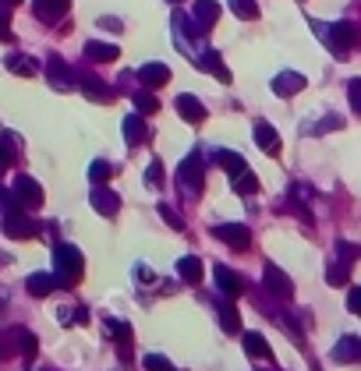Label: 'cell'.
<instances>
[{
  "label": "cell",
  "instance_id": "1",
  "mask_svg": "<svg viewBox=\"0 0 361 371\" xmlns=\"http://www.w3.org/2000/svg\"><path fill=\"white\" fill-rule=\"evenodd\" d=\"M82 269H86V262H82V251L75 244H57L54 248V276L61 279V286L78 283Z\"/></svg>",
  "mask_w": 361,
  "mask_h": 371
},
{
  "label": "cell",
  "instance_id": "2",
  "mask_svg": "<svg viewBox=\"0 0 361 371\" xmlns=\"http://www.w3.org/2000/svg\"><path fill=\"white\" fill-rule=\"evenodd\" d=\"M18 354L32 357L36 354V336L29 329H21V325H11V329L0 333V361H11Z\"/></svg>",
  "mask_w": 361,
  "mask_h": 371
},
{
  "label": "cell",
  "instance_id": "3",
  "mask_svg": "<svg viewBox=\"0 0 361 371\" xmlns=\"http://www.w3.org/2000/svg\"><path fill=\"white\" fill-rule=\"evenodd\" d=\"M178 187L184 198H198V194H202L205 174H202V160H198V156H188L178 167Z\"/></svg>",
  "mask_w": 361,
  "mask_h": 371
},
{
  "label": "cell",
  "instance_id": "4",
  "mask_svg": "<svg viewBox=\"0 0 361 371\" xmlns=\"http://www.w3.org/2000/svg\"><path fill=\"white\" fill-rule=\"evenodd\" d=\"M46 75H50V85H54L57 93H71V89L78 85V71H71L61 57H50V61H46Z\"/></svg>",
  "mask_w": 361,
  "mask_h": 371
},
{
  "label": "cell",
  "instance_id": "5",
  "mask_svg": "<svg viewBox=\"0 0 361 371\" xmlns=\"http://www.w3.org/2000/svg\"><path fill=\"white\" fill-rule=\"evenodd\" d=\"M213 234H216L227 248H234V251H245V248L252 244V234H248V226H241V223H220V226H213Z\"/></svg>",
  "mask_w": 361,
  "mask_h": 371
},
{
  "label": "cell",
  "instance_id": "6",
  "mask_svg": "<svg viewBox=\"0 0 361 371\" xmlns=\"http://www.w3.org/2000/svg\"><path fill=\"white\" fill-rule=\"evenodd\" d=\"M14 194H18V202H21V209H39L43 205V187L36 184L29 174H18L14 177V187H11Z\"/></svg>",
  "mask_w": 361,
  "mask_h": 371
},
{
  "label": "cell",
  "instance_id": "7",
  "mask_svg": "<svg viewBox=\"0 0 361 371\" xmlns=\"http://www.w3.org/2000/svg\"><path fill=\"white\" fill-rule=\"evenodd\" d=\"M78 89L89 95L92 103H110V99H113V89H110L103 78H96V75H86V71H78Z\"/></svg>",
  "mask_w": 361,
  "mask_h": 371
},
{
  "label": "cell",
  "instance_id": "8",
  "mask_svg": "<svg viewBox=\"0 0 361 371\" xmlns=\"http://www.w3.org/2000/svg\"><path fill=\"white\" fill-rule=\"evenodd\" d=\"M195 64H198L202 71H209L213 78H220L223 85H230V71H227V64L220 61V50H202V53L195 57Z\"/></svg>",
  "mask_w": 361,
  "mask_h": 371
},
{
  "label": "cell",
  "instance_id": "9",
  "mask_svg": "<svg viewBox=\"0 0 361 371\" xmlns=\"http://www.w3.org/2000/svg\"><path fill=\"white\" fill-rule=\"evenodd\" d=\"M263 283H266V290L276 293V297H290V293H294V283H290V276H287L283 269H276L273 262L263 269Z\"/></svg>",
  "mask_w": 361,
  "mask_h": 371
},
{
  "label": "cell",
  "instance_id": "10",
  "mask_svg": "<svg viewBox=\"0 0 361 371\" xmlns=\"http://www.w3.org/2000/svg\"><path fill=\"white\" fill-rule=\"evenodd\" d=\"M89 202H92V209H96L99 216H117V209H121V198H117L110 187H103V184L92 187Z\"/></svg>",
  "mask_w": 361,
  "mask_h": 371
},
{
  "label": "cell",
  "instance_id": "11",
  "mask_svg": "<svg viewBox=\"0 0 361 371\" xmlns=\"http://www.w3.org/2000/svg\"><path fill=\"white\" fill-rule=\"evenodd\" d=\"M124 142L128 145H146L149 142V124H146V117L138 110L131 117H124Z\"/></svg>",
  "mask_w": 361,
  "mask_h": 371
},
{
  "label": "cell",
  "instance_id": "12",
  "mask_svg": "<svg viewBox=\"0 0 361 371\" xmlns=\"http://www.w3.org/2000/svg\"><path fill=\"white\" fill-rule=\"evenodd\" d=\"M4 230H7V237H14V241H29V237H36V223H32L29 216H21V212L4 216Z\"/></svg>",
  "mask_w": 361,
  "mask_h": 371
},
{
  "label": "cell",
  "instance_id": "13",
  "mask_svg": "<svg viewBox=\"0 0 361 371\" xmlns=\"http://www.w3.org/2000/svg\"><path fill=\"white\" fill-rule=\"evenodd\" d=\"M68 7H71V0H32V11H36V18L39 21H61L64 14H68Z\"/></svg>",
  "mask_w": 361,
  "mask_h": 371
},
{
  "label": "cell",
  "instance_id": "14",
  "mask_svg": "<svg viewBox=\"0 0 361 371\" xmlns=\"http://www.w3.org/2000/svg\"><path fill=\"white\" fill-rule=\"evenodd\" d=\"M213 279H216V286H220L223 297H238V293L245 290V279L238 276L234 269H227V266H216V269H213Z\"/></svg>",
  "mask_w": 361,
  "mask_h": 371
},
{
  "label": "cell",
  "instance_id": "15",
  "mask_svg": "<svg viewBox=\"0 0 361 371\" xmlns=\"http://www.w3.org/2000/svg\"><path fill=\"white\" fill-rule=\"evenodd\" d=\"M135 78H138L146 89H160V85L171 82V68H167V64H142Z\"/></svg>",
  "mask_w": 361,
  "mask_h": 371
},
{
  "label": "cell",
  "instance_id": "16",
  "mask_svg": "<svg viewBox=\"0 0 361 371\" xmlns=\"http://www.w3.org/2000/svg\"><path fill=\"white\" fill-rule=\"evenodd\" d=\"M301 89H305V75H298V71H280V75L273 78V93L283 95V99L298 95Z\"/></svg>",
  "mask_w": 361,
  "mask_h": 371
},
{
  "label": "cell",
  "instance_id": "17",
  "mask_svg": "<svg viewBox=\"0 0 361 371\" xmlns=\"http://www.w3.org/2000/svg\"><path fill=\"white\" fill-rule=\"evenodd\" d=\"M333 361L337 365H361V340L358 336H344L333 347Z\"/></svg>",
  "mask_w": 361,
  "mask_h": 371
},
{
  "label": "cell",
  "instance_id": "18",
  "mask_svg": "<svg viewBox=\"0 0 361 371\" xmlns=\"http://www.w3.org/2000/svg\"><path fill=\"white\" fill-rule=\"evenodd\" d=\"M191 11H195V21H198L205 32L220 21V4H216V0H195V4H191Z\"/></svg>",
  "mask_w": 361,
  "mask_h": 371
},
{
  "label": "cell",
  "instance_id": "19",
  "mask_svg": "<svg viewBox=\"0 0 361 371\" xmlns=\"http://www.w3.org/2000/svg\"><path fill=\"white\" fill-rule=\"evenodd\" d=\"M174 106H178V113L188 120V124H202V120H205V106H202L195 95H188V93L178 95V103H174Z\"/></svg>",
  "mask_w": 361,
  "mask_h": 371
},
{
  "label": "cell",
  "instance_id": "20",
  "mask_svg": "<svg viewBox=\"0 0 361 371\" xmlns=\"http://www.w3.org/2000/svg\"><path fill=\"white\" fill-rule=\"evenodd\" d=\"M255 145H259L266 156H280V135L273 131L266 120H259V124H255Z\"/></svg>",
  "mask_w": 361,
  "mask_h": 371
},
{
  "label": "cell",
  "instance_id": "21",
  "mask_svg": "<svg viewBox=\"0 0 361 371\" xmlns=\"http://www.w3.org/2000/svg\"><path fill=\"white\" fill-rule=\"evenodd\" d=\"M25 286H29V293H32V297H50V293L61 286V279L50 276V273H32V276L25 279Z\"/></svg>",
  "mask_w": 361,
  "mask_h": 371
},
{
  "label": "cell",
  "instance_id": "22",
  "mask_svg": "<svg viewBox=\"0 0 361 371\" xmlns=\"http://www.w3.org/2000/svg\"><path fill=\"white\" fill-rule=\"evenodd\" d=\"M86 57H89V61H96V64H110V61H117V57H121V50H117L113 43L89 39V43H86Z\"/></svg>",
  "mask_w": 361,
  "mask_h": 371
},
{
  "label": "cell",
  "instance_id": "23",
  "mask_svg": "<svg viewBox=\"0 0 361 371\" xmlns=\"http://www.w3.org/2000/svg\"><path fill=\"white\" fill-rule=\"evenodd\" d=\"M213 160H216V167H223L230 177H234V174H241V170H248L245 156H238V152H230V149H216V152H213Z\"/></svg>",
  "mask_w": 361,
  "mask_h": 371
},
{
  "label": "cell",
  "instance_id": "24",
  "mask_svg": "<svg viewBox=\"0 0 361 371\" xmlns=\"http://www.w3.org/2000/svg\"><path fill=\"white\" fill-rule=\"evenodd\" d=\"M4 64H7V71H11V75H21V78H32V75L39 71V68H36V61H32V57H25V53H7V61H4Z\"/></svg>",
  "mask_w": 361,
  "mask_h": 371
},
{
  "label": "cell",
  "instance_id": "25",
  "mask_svg": "<svg viewBox=\"0 0 361 371\" xmlns=\"http://www.w3.org/2000/svg\"><path fill=\"white\" fill-rule=\"evenodd\" d=\"M326 279H330V286H344V283L351 279V262L337 255V258L330 262V269H326Z\"/></svg>",
  "mask_w": 361,
  "mask_h": 371
},
{
  "label": "cell",
  "instance_id": "26",
  "mask_svg": "<svg viewBox=\"0 0 361 371\" xmlns=\"http://www.w3.org/2000/svg\"><path fill=\"white\" fill-rule=\"evenodd\" d=\"M245 354H252V357H263V361H270V343H266V336H259V333H245Z\"/></svg>",
  "mask_w": 361,
  "mask_h": 371
},
{
  "label": "cell",
  "instance_id": "27",
  "mask_svg": "<svg viewBox=\"0 0 361 371\" xmlns=\"http://www.w3.org/2000/svg\"><path fill=\"white\" fill-rule=\"evenodd\" d=\"M131 103H135V110H138L142 117H149V113L160 110V99L153 93H146V89H135V93H131Z\"/></svg>",
  "mask_w": 361,
  "mask_h": 371
},
{
  "label": "cell",
  "instance_id": "28",
  "mask_svg": "<svg viewBox=\"0 0 361 371\" xmlns=\"http://www.w3.org/2000/svg\"><path fill=\"white\" fill-rule=\"evenodd\" d=\"M178 273L184 283H198L202 279V262L195 258V255H188V258H180L178 262Z\"/></svg>",
  "mask_w": 361,
  "mask_h": 371
},
{
  "label": "cell",
  "instance_id": "29",
  "mask_svg": "<svg viewBox=\"0 0 361 371\" xmlns=\"http://www.w3.org/2000/svg\"><path fill=\"white\" fill-rule=\"evenodd\" d=\"M234 191H238V194H255V191H259V177H255L252 170L234 174Z\"/></svg>",
  "mask_w": 361,
  "mask_h": 371
},
{
  "label": "cell",
  "instance_id": "30",
  "mask_svg": "<svg viewBox=\"0 0 361 371\" xmlns=\"http://www.w3.org/2000/svg\"><path fill=\"white\" fill-rule=\"evenodd\" d=\"M230 11L238 18H245V21H255L259 18V4L255 0H230Z\"/></svg>",
  "mask_w": 361,
  "mask_h": 371
},
{
  "label": "cell",
  "instance_id": "31",
  "mask_svg": "<svg viewBox=\"0 0 361 371\" xmlns=\"http://www.w3.org/2000/svg\"><path fill=\"white\" fill-rule=\"evenodd\" d=\"M0 212H4V216H11V212H21V202H18V194H14V191H7V187H0Z\"/></svg>",
  "mask_w": 361,
  "mask_h": 371
},
{
  "label": "cell",
  "instance_id": "32",
  "mask_svg": "<svg viewBox=\"0 0 361 371\" xmlns=\"http://www.w3.org/2000/svg\"><path fill=\"white\" fill-rule=\"evenodd\" d=\"M89 177L96 181V184H103V181H110V177H113V167H110L106 160H96V163L89 167Z\"/></svg>",
  "mask_w": 361,
  "mask_h": 371
},
{
  "label": "cell",
  "instance_id": "33",
  "mask_svg": "<svg viewBox=\"0 0 361 371\" xmlns=\"http://www.w3.org/2000/svg\"><path fill=\"white\" fill-rule=\"evenodd\" d=\"M142 368L146 371H178L167 357H160V354H146V357H142Z\"/></svg>",
  "mask_w": 361,
  "mask_h": 371
},
{
  "label": "cell",
  "instance_id": "34",
  "mask_svg": "<svg viewBox=\"0 0 361 371\" xmlns=\"http://www.w3.org/2000/svg\"><path fill=\"white\" fill-rule=\"evenodd\" d=\"M344 127V117H337V113H330L326 120H319L315 127H312V135H326V131H340Z\"/></svg>",
  "mask_w": 361,
  "mask_h": 371
},
{
  "label": "cell",
  "instance_id": "35",
  "mask_svg": "<svg viewBox=\"0 0 361 371\" xmlns=\"http://www.w3.org/2000/svg\"><path fill=\"white\" fill-rule=\"evenodd\" d=\"M220 322H223L227 333H238V325H241V322H238V311H234L230 304H220Z\"/></svg>",
  "mask_w": 361,
  "mask_h": 371
},
{
  "label": "cell",
  "instance_id": "36",
  "mask_svg": "<svg viewBox=\"0 0 361 371\" xmlns=\"http://www.w3.org/2000/svg\"><path fill=\"white\" fill-rule=\"evenodd\" d=\"M337 255H340V258H347V262H355V258H361V244H347V241H337Z\"/></svg>",
  "mask_w": 361,
  "mask_h": 371
},
{
  "label": "cell",
  "instance_id": "37",
  "mask_svg": "<svg viewBox=\"0 0 361 371\" xmlns=\"http://www.w3.org/2000/svg\"><path fill=\"white\" fill-rule=\"evenodd\" d=\"M347 99H351L355 113H361V78H351V85H347Z\"/></svg>",
  "mask_w": 361,
  "mask_h": 371
},
{
  "label": "cell",
  "instance_id": "38",
  "mask_svg": "<svg viewBox=\"0 0 361 371\" xmlns=\"http://www.w3.org/2000/svg\"><path fill=\"white\" fill-rule=\"evenodd\" d=\"M103 329H106V333H113L117 340H128V336H131V329H128V325H121V322H113V318H106V322H103Z\"/></svg>",
  "mask_w": 361,
  "mask_h": 371
},
{
  "label": "cell",
  "instance_id": "39",
  "mask_svg": "<svg viewBox=\"0 0 361 371\" xmlns=\"http://www.w3.org/2000/svg\"><path fill=\"white\" fill-rule=\"evenodd\" d=\"M0 39H11V7H0Z\"/></svg>",
  "mask_w": 361,
  "mask_h": 371
},
{
  "label": "cell",
  "instance_id": "40",
  "mask_svg": "<svg viewBox=\"0 0 361 371\" xmlns=\"http://www.w3.org/2000/svg\"><path fill=\"white\" fill-rule=\"evenodd\" d=\"M146 181H149L153 187H160V181H163V163H160V160L149 163V177H146Z\"/></svg>",
  "mask_w": 361,
  "mask_h": 371
},
{
  "label": "cell",
  "instance_id": "41",
  "mask_svg": "<svg viewBox=\"0 0 361 371\" xmlns=\"http://www.w3.org/2000/svg\"><path fill=\"white\" fill-rule=\"evenodd\" d=\"M160 216H163V219H167V223H171L174 230H184V223H180V216H178V212H174V209H167V205H160Z\"/></svg>",
  "mask_w": 361,
  "mask_h": 371
},
{
  "label": "cell",
  "instance_id": "42",
  "mask_svg": "<svg viewBox=\"0 0 361 371\" xmlns=\"http://www.w3.org/2000/svg\"><path fill=\"white\" fill-rule=\"evenodd\" d=\"M347 308H351V311L361 318V286H355V290L347 293Z\"/></svg>",
  "mask_w": 361,
  "mask_h": 371
},
{
  "label": "cell",
  "instance_id": "43",
  "mask_svg": "<svg viewBox=\"0 0 361 371\" xmlns=\"http://www.w3.org/2000/svg\"><path fill=\"white\" fill-rule=\"evenodd\" d=\"M11 163H14V156H11V152H7V149L0 145V174H4V170H7Z\"/></svg>",
  "mask_w": 361,
  "mask_h": 371
},
{
  "label": "cell",
  "instance_id": "44",
  "mask_svg": "<svg viewBox=\"0 0 361 371\" xmlns=\"http://www.w3.org/2000/svg\"><path fill=\"white\" fill-rule=\"evenodd\" d=\"M21 0H0V7H18Z\"/></svg>",
  "mask_w": 361,
  "mask_h": 371
},
{
  "label": "cell",
  "instance_id": "45",
  "mask_svg": "<svg viewBox=\"0 0 361 371\" xmlns=\"http://www.w3.org/2000/svg\"><path fill=\"white\" fill-rule=\"evenodd\" d=\"M355 46H361V25H355Z\"/></svg>",
  "mask_w": 361,
  "mask_h": 371
},
{
  "label": "cell",
  "instance_id": "46",
  "mask_svg": "<svg viewBox=\"0 0 361 371\" xmlns=\"http://www.w3.org/2000/svg\"><path fill=\"white\" fill-rule=\"evenodd\" d=\"M171 4H180V0H171Z\"/></svg>",
  "mask_w": 361,
  "mask_h": 371
}]
</instances>
